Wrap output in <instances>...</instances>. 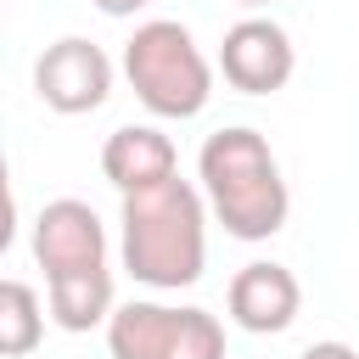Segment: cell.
<instances>
[{"instance_id":"cell-1","label":"cell","mask_w":359,"mask_h":359,"mask_svg":"<svg viewBox=\"0 0 359 359\" xmlns=\"http://www.w3.org/2000/svg\"><path fill=\"white\" fill-rule=\"evenodd\" d=\"M123 264L146 286H191L202 275V196L180 174L123 191Z\"/></svg>"},{"instance_id":"cell-2","label":"cell","mask_w":359,"mask_h":359,"mask_svg":"<svg viewBox=\"0 0 359 359\" xmlns=\"http://www.w3.org/2000/svg\"><path fill=\"white\" fill-rule=\"evenodd\" d=\"M202 185L230 236L264 241L286 224V180L258 129H219L202 146Z\"/></svg>"},{"instance_id":"cell-3","label":"cell","mask_w":359,"mask_h":359,"mask_svg":"<svg viewBox=\"0 0 359 359\" xmlns=\"http://www.w3.org/2000/svg\"><path fill=\"white\" fill-rule=\"evenodd\" d=\"M123 67H129V84L135 95L157 112V118H191L208 107V90H213V73H208V56L196 50V39L157 17L146 28H135V39L123 45Z\"/></svg>"},{"instance_id":"cell-4","label":"cell","mask_w":359,"mask_h":359,"mask_svg":"<svg viewBox=\"0 0 359 359\" xmlns=\"http://www.w3.org/2000/svg\"><path fill=\"white\" fill-rule=\"evenodd\" d=\"M112 359H224V331L208 309L123 303L107 325Z\"/></svg>"},{"instance_id":"cell-5","label":"cell","mask_w":359,"mask_h":359,"mask_svg":"<svg viewBox=\"0 0 359 359\" xmlns=\"http://www.w3.org/2000/svg\"><path fill=\"white\" fill-rule=\"evenodd\" d=\"M34 90L56 112H95L112 90V62L90 39H56L34 62Z\"/></svg>"},{"instance_id":"cell-6","label":"cell","mask_w":359,"mask_h":359,"mask_svg":"<svg viewBox=\"0 0 359 359\" xmlns=\"http://www.w3.org/2000/svg\"><path fill=\"white\" fill-rule=\"evenodd\" d=\"M219 67H224V79H230L236 90H247V95H269V90H280V84L292 79V39H286L280 22H269V17H247V22H236V28L224 34V45H219Z\"/></svg>"},{"instance_id":"cell-7","label":"cell","mask_w":359,"mask_h":359,"mask_svg":"<svg viewBox=\"0 0 359 359\" xmlns=\"http://www.w3.org/2000/svg\"><path fill=\"white\" fill-rule=\"evenodd\" d=\"M34 258H39L45 280H50V275H67V269H95V264H107V236H101L95 208H84L79 196L50 202V208L39 213V224H34Z\"/></svg>"},{"instance_id":"cell-8","label":"cell","mask_w":359,"mask_h":359,"mask_svg":"<svg viewBox=\"0 0 359 359\" xmlns=\"http://www.w3.org/2000/svg\"><path fill=\"white\" fill-rule=\"evenodd\" d=\"M297 303H303V286L286 264H247L230 280V314L247 331H286L297 320Z\"/></svg>"},{"instance_id":"cell-9","label":"cell","mask_w":359,"mask_h":359,"mask_svg":"<svg viewBox=\"0 0 359 359\" xmlns=\"http://www.w3.org/2000/svg\"><path fill=\"white\" fill-rule=\"evenodd\" d=\"M101 174L118 185V191H140V185H157L174 174V140L157 135V129H112L107 146H101Z\"/></svg>"},{"instance_id":"cell-10","label":"cell","mask_w":359,"mask_h":359,"mask_svg":"<svg viewBox=\"0 0 359 359\" xmlns=\"http://www.w3.org/2000/svg\"><path fill=\"white\" fill-rule=\"evenodd\" d=\"M107 303H112V275H107V264L50 275V314H56V325L90 331V325L107 314Z\"/></svg>"},{"instance_id":"cell-11","label":"cell","mask_w":359,"mask_h":359,"mask_svg":"<svg viewBox=\"0 0 359 359\" xmlns=\"http://www.w3.org/2000/svg\"><path fill=\"white\" fill-rule=\"evenodd\" d=\"M39 348V297L28 280H0V359Z\"/></svg>"},{"instance_id":"cell-12","label":"cell","mask_w":359,"mask_h":359,"mask_svg":"<svg viewBox=\"0 0 359 359\" xmlns=\"http://www.w3.org/2000/svg\"><path fill=\"white\" fill-rule=\"evenodd\" d=\"M303 359H359L348 342H314V348H303Z\"/></svg>"},{"instance_id":"cell-13","label":"cell","mask_w":359,"mask_h":359,"mask_svg":"<svg viewBox=\"0 0 359 359\" xmlns=\"http://www.w3.org/2000/svg\"><path fill=\"white\" fill-rule=\"evenodd\" d=\"M11 236H17V208H11V196H0V252L11 247Z\"/></svg>"},{"instance_id":"cell-14","label":"cell","mask_w":359,"mask_h":359,"mask_svg":"<svg viewBox=\"0 0 359 359\" xmlns=\"http://www.w3.org/2000/svg\"><path fill=\"white\" fill-rule=\"evenodd\" d=\"M95 6H101L107 17H129V11H140L146 0H95Z\"/></svg>"},{"instance_id":"cell-15","label":"cell","mask_w":359,"mask_h":359,"mask_svg":"<svg viewBox=\"0 0 359 359\" xmlns=\"http://www.w3.org/2000/svg\"><path fill=\"white\" fill-rule=\"evenodd\" d=\"M0 196H11V185H6V157H0Z\"/></svg>"},{"instance_id":"cell-16","label":"cell","mask_w":359,"mask_h":359,"mask_svg":"<svg viewBox=\"0 0 359 359\" xmlns=\"http://www.w3.org/2000/svg\"><path fill=\"white\" fill-rule=\"evenodd\" d=\"M247 6H258V0H247Z\"/></svg>"}]
</instances>
